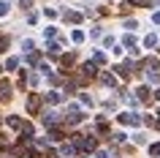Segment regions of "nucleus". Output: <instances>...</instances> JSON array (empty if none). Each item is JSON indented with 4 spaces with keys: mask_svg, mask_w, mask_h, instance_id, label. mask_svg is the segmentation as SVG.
Segmentation results:
<instances>
[{
    "mask_svg": "<svg viewBox=\"0 0 160 158\" xmlns=\"http://www.w3.org/2000/svg\"><path fill=\"white\" fill-rule=\"evenodd\" d=\"M8 98H11V84L0 82V101H8Z\"/></svg>",
    "mask_w": 160,
    "mask_h": 158,
    "instance_id": "obj_5",
    "label": "nucleus"
},
{
    "mask_svg": "<svg viewBox=\"0 0 160 158\" xmlns=\"http://www.w3.org/2000/svg\"><path fill=\"white\" fill-rule=\"evenodd\" d=\"M95 66H101V63H106V55H101V52H95V60H92Z\"/></svg>",
    "mask_w": 160,
    "mask_h": 158,
    "instance_id": "obj_16",
    "label": "nucleus"
},
{
    "mask_svg": "<svg viewBox=\"0 0 160 158\" xmlns=\"http://www.w3.org/2000/svg\"><path fill=\"white\" fill-rule=\"evenodd\" d=\"M73 41H76V44L84 41V33H82V30H73Z\"/></svg>",
    "mask_w": 160,
    "mask_h": 158,
    "instance_id": "obj_17",
    "label": "nucleus"
},
{
    "mask_svg": "<svg viewBox=\"0 0 160 158\" xmlns=\"http://www.w3.org/2000/svg\"><path fill=\"white\" fill-rule=\"evenodd\" d=\"M38 109H41V95H38V93H30V95H27V112L35 115Z\"/></svg>",
    "mask_w": 160,
    "mask_h": 158,
    "instance_id": "obj_1",
    "label": "nucleus"
},
{
    "mask_svg": "<svg viewBox=\"0 0 160 158\" xmlns=\"http://www.w3.org/2000/svg\"><path fill=\"white\" fill-rule=\"evenodd\" d=\"M101 82H103V84H109V87H114V84H117V79H114V76H109V74H103V76H101Z\"/></svg>",
    "mask_w": 160,
    "mask_h": 158,
    "instance_id": "obj_12",
    "label": "nucleus"
},
{
    "mask_svg": "<svg viewBox=\"0 0 160 158\" xmlns=\"http://www.w3.org/2000/svg\"><path fill=\"white\" fill-rule=\"evenodd\" d=\"M46 52H49V55H60V44H49Z\"/></svg>",
    "mask_w": 160,
    "mask_h": 158,
    "instance_id": "obj_14",
    "label": "nucleus"
},
{
    "mask_svg": "<svg viewBox=\"0 0 160 158\" xmlns=\"http://www.w3.org/2000/svg\"><path fill=\"white\" fill-rule=\"evenodd\" d=\"M60 123V117H57V112H46V115H43V125H57Z\"/></svg>",
    "mask_w": 160,
    "mask_h": 158,
    "instance_id": "obj_4",
    "label": "nucleus"
},
{
    "mask_svg": "<svg viewBox=\"0 0 160 158\" xmlns=\"http://www.w3.org/2000/svg\"><path fill=\"white\" fill-rule=\"evenodd\" d=\"M136 93H138V95H136L138 101H149V87H138Z\"/></svg>",
    "mask_w": 160,
    "mask_h": 158,
    "instance_id": "obj_8",
    "label": "nucleus"
},
{
    "mask_svg": "<svg viewBox=\"0 0 160 158\" xmlns=\"http://www.w3.org/2000/svg\"><path fill=\"white\" fill-rule=\"evenodd\" d=\"M138 120H141V117L138 115H130V112H125V115H119V123H125V125H138Z\"/></svg>",
    "mask_w": 160,
    "mask_h": 158,
    "instance_id": "obj_3",
    "label": "nucleus"
},
{
    "mask_svg": "<svg viewBox=\"0 0 160 158\" xmlns=\"http://www.w3.org/2000/svg\"><path fill=\"white\" fill-rule=\"evenodd\" d=\"M65 19H68V22H79V19H82V17H79L76 11H68V14H65Z\"/></svg>",
    "mask_w": 160,
    "mask_h": 158,
    "instance_id": "obj_13",
    "label": "nucleus"
},
{
    "mask_svg": "<svg viewBox=\"0 0 160 158\" xmlns=\"http://www.w3.org/2000/svg\"><path fill=\"white\" fill-rule=\"evenodd\" d=\"M128 3H130V6H149L147 0H128Z\"/></svg>",
    "mask_w": 160,
    "mask_h": 158,
    "instance_id": "obj_19",
    "label": "nucleus"
},
{
    "mask_svg": "<svg viewBox=\"0 0 160 158\" xmlns=\"http://www.w3.org/2000/svg\"><path fill=\"white\" fill-rule=\"evenodd\" d=\"M6 123H8V125H11V128H22V120H19V117H17V115H11V117H8V120H6Z\"/></svg>",
    "mask_w": 160,
    "mask_h": 158,
    "instance_id": "obj_9",
    "label": "nucleus"
},
{
    "mask_svg": "<svg viewBox=\"0 0 160 158\" xmlns=\"http://www.w3.org/2000/svg\"><path fill=\"white\" fill-rule=\"evenodd\" d=\"M46 101H49V104H57V101H60V93H54V90H52L49 95H46Z\"/></svg>",
    "mask_w": 160,
    "mask_h": 158,
    "instance_id": "obj_15",
    "label": "nucleus"
},
{
    "mask_svg": "<svg viewBox=\"0 0 160 158\" xmlns=\"http://www.w3.org/2000/svg\"><path fill=\"white\" fill-rule=\"evenodd\" d=\"M149 153H152V155H160V144H152V147H149Z\"/></svg>",
    "mask_w": 160,
    "mask_h": 158,
    "instance_id": "obj_20",
    "label": "nucleus"
},
{
    "mask_svg": "<svg viewBox=\"0 0 160 158\" xmlns=\"http://www.w3.org/2000/svg\"><path fill=\"white\" fill-rule=\"evenodd\" d=\"M49 139L52 142H60V139H62V131H60V128H52V131H49Z\"/></svg>",
    "mask_w": 160,
    "mask_h": 158,
    "instance_id": "obj_10",
    "label": "nucleus"
},
{
    "mask_svg": "<svg viewBox=\"0 0 160 158\" xmlns=\"http://www.w3.org/2000/svg\"><path fill=\"white\" fill-rule=\"evenodd\" d=\"M125 27H128V30H136V27H138V22H136V19H128Z\"/></svg>",
    "mask_w": 160,
    "mask_h": 158,
    "instance_id": "obj_18",
    "label": "nucleus"
},
{
    "mask_svg": "<svg viewBox=\"0 0 160 158\" xmlns=\"http://www.w3.org/2000/svg\"><path fill=\"white\" fill-rule=\"evenodd\" d=\"M73 147H79V150H95V139H92V136H90V139H87V136H76Z\"/></svg>",
    "mask_w": 160,
    "mask_h": 158,
    "instance_id": "obj_2",
    "label": "nucleus"
},
{
    "mask_svg": "<svg viewBox=\"0 0 160 158\" xmlns=\"http://www.w3.org/2000/svg\"><path fill=\"white\" fill-rule=\"evenodd\" d=\"M155 44H158V35H147V38H144V46H147V49H152Z\"/></svg>",
    "mask_w": 160,
    "mask_h": 158,
    "instance_id": "obj_11",
    "label": "nucleus"
},
{
    "mask_svg": "<svg viewBox=\"0 0 160 158\" xmlns=\"http://www.w3.org/2000/svg\"><path fill=\"white\" fill-rule=\"evenodd\" d=\"M155 95H158V98H160V90H158V93H155Z\"/></svg>",
    "mask_w": 160,
    "mask_h": 158,
    "instance_id": "obj_21",
    "label": "nucleus"
},
{
    "mask_svg": "<svg viewBox=\"0 0 160 158\" xmlns=\"http://www.w3.org/2000/svg\"><path fill=\"white\" fill-rule=\"evenodd\" d=\"M82 71H84V76H90V79H92V76L98 74V66H95V63H84V68H82Z\"/></svg>",
    "mask_w": 160,
    "mask_h": 158,
    "instance_id": "obj_6",
    "label": "nucleus"
},
{
    "mask_svg": "<svg viewBox=\"0 0 160 158\" xmlns=\"http://www.w3.org/2000/svg\"><path fill=\"white\" fill-rule=\"evenodd\" d=\"M3 158H11V155H3Z\"/></svg>",
    "mask_w": 160,
    "mask_h": 158,
    "instance_id": "obj_22",
    "label": "nucleus"
},
{
    "mask_svg": "<svg viewBox=\"0 0 160 158\" xmlns=\"http://www.w3.org/2000/svg\"><path fill=\"white\" fill-rule=\"evenodd\" d=\"M73 153H76V147H73V144H62V147H60V155H62V158L73 155Z\"/></svg>",
    "mask_w": 160,
    "mask_h": 158,
    "instance_id": "obj_7",
    "label": "nucleus"
}]
</instances>
